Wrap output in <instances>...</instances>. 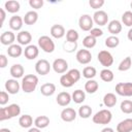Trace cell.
Here are the masks:
<instances>
[{"instance_id":"6da1fadb","label":"cell","mask_w":132,"mask_h":132,"mask_svg":"<svg viewBox=\"0 0 132 132\" xmlns=\"http://www.w3.org/2000/svg\"><path fill=\"white\" fill-rule=\"evenodd\" d=\"M21 113V107L19 104L12 103L6 107H1L0 108V121H5L12 119L14 117L20 116Z\"/></svg>"},{"instance_id":"ba28073f","label":"cell","mask_w":132,"mask_h":132,"mask_svg":"<svg viewBox=\"0 0 132 132\" xmlns=\"http://www.w3.org/2000/svg\"><path fill=\"white\" fill-rule=\"evenodd\" d=\"M51 64L45 59H40L35 64V71L40 75H46L51 71Z\"/></svg>"},{"instance_id":"83f0119b","label":"cell","mask_w":132,"mask_h":132,"mask_svg":"<svg viewBox=\"0 0 132 132\" xmlns=\"http://www.w3.org/2000/svg\"><path fill=\"white\" fill-rule=\"evenodd\" d=\"M117 96L113 93H107L103 97V104L106 107H112L117 103Z\"/></svg>"},{"instance_id":"d590c367","label":"cell","mask_w":132,"mask_h":132,"mask_svg":"<svg viewBox=\"0 0 132 132\" xmlns=\"http://www.w3.org/2000/svg\"><path fill=\"white\" fill-rule=\"evenodd\" d=\"M78 32L74 29H69L66 32V41L68 42H76L78 40Z\"/></svg>"},{"instance_id":"bcb514c9","label":"cell","mask_w":132,"mask_h":132,"mask_svg":"<svg viewBox=\"0 0 132 132\" xmlns=\"http://www.w3.org/2000/svg\"><path fill=\"white\" fill-rule=\"evenodd\" d=\"M7 63H8V60H7L6 56L5 55H0V67L5 68L7 66Z\"/></svg>"},{"instance_id":"f35d334b","label":"cell","mask_w":132,"mask_h":132,"mask_svg":"<svg viewBox=\"0 0 132 132\" xmlns=\"http://www.w3.org/2000/svg\"><path fill=\"white\" fill-rule=\"evenodd\" d=\"M120 108L121 110L124 112V113H132V101L131 100H123L121 102V105H120Z\"/></svg>"},{"instance_id":"ee69618b","label":"cell","mask_w":132,"mask_h":132,"mask_svg":"<svg viewBox=\"0 0 132 132\" xmlns=\"http://www.w3.org/2000/svg\"><path fill=\"white\" fill-rule=\"evenodd\" d=\"M9 100V97H8V93L5 92V91H1L0 92V104L1 105H5Z\"/></svg>"},{"instance_id":"2e32d148","label":"cell","mask_w":132,"mask_h":132,"mask_svg":"<svg viewBox=\"0 0 132 132\" xmlns=\"http://www.w3.org/2000/svg\"><path fill=\"white\" fill-rule=\"evenodd\" d=\"M76 118V111L71 107H66L61 111V119L64 122H72Z\"/></svg>"},{"instance_id":"5b68a950","label":"cell","mask_w":132,"mask_h":132,"mask_svg":"<svg viewBox=\"0 0 132 132\" xmlns=\"http://www.w3.org/2000/svg\"><path fill=\"white\" fill-rule=\"evenodd\" d=\"M116 92L120 96H132V82H119L116 85Z\"/></svg>"},{"instance_id":"f6af8a7d","label":"cell","mask_w":132,"mask_h":132,"mask_svg":"<svg viewBox=\"0 0 132 132\" xmlns=\"http://www.w3.org/2000/svg\"><path fill=\"white\" fill-rule=\"evenodd\" d=\"M90 35L95 37V38H97V37H100V36L103 35V31L101 29H99V28H93L90 31Z\"/></svg>"},{"instance_id":"f1b7e54d","label":"cell","mask_w":132,"mask_h":132,"mask_svg":"<svg viewBox=\"0 0 132 132\" xmlns=\"http://www.w3.org/2000/svg\"><path fill=\"white\" fill-rule=\"evenodd\" d=\"M19 124L22 128H30L33 125V119L30 114H23L19 119Z\"/></svg>"},{"instance_id":"8992f818","label":"cell","mask_w":132,"mask_h":132,"mask_svg":"<svg viewBox=\"0 0 132 132\" xmlns=\"http://www.w3.org/2000/svg\"><path fill=\"white\" fill-rule=\"evenodd\" d=\"M93 18L90 14H81L78 20V26L82 31H91L93 29Z\"/></svg>"},{"instance_id":"5bb4252c","label":"cell","mask_w":132,"mask_h":132,"mask_svg":"<svg viewBox=\"0 0 132 132\" xmlns=\"http://www.w3.org/2000/svg\"><path fill=\"white\" fill-rule=\"evenodd\" d=\"M16 40L20 45H29L32 40V35L28 31H20L16 35Z\"/></svg>"},{"instance_id":"4316f807","label":"cell","mask_w":132,"mask_h":132,"mask_svg":"<svg viewBox=\"0 0 132 132\" xmlns=\"http://www.w3.org/2000/svg\"><path fill=\"white\" fill-rule=\"evenodd\" d=\"M20 3L15 0H9V1H6L5 4H4V8L6 9V11L10 12V13H15L20 10Z\"/></svg>"},{"instance_id":"e575fe53","label":"cell","mask_w":132,"mask_h":132,"mask_svg":"<svg viewBox=\"0 0 132 132\" xmlns=\"http://www.w3.org/2000/svg\"><path fill=\"white\" fill-rule=\"evenodd\" d=\"M78 116L81 119H88L92 116V108L89 105H82L78 109Z\"/></svg>"},{"instance_id":"db71d44e","label":"cell","mask_w":132,"mask_h":132,"mask_svg":"<svg viewBox=\"0 0 132 132\" xmlns=\"http://www.w3.org/2000/svg\"><path fill=\"white\" fill-rule=\"evenodd\" d=\"M131 58H132V57H131Z\"/></svg>"},{"instance_id":"9a60e30c","label":"cell","mask_w":132,"mask_h":132,"mask_svg":"<svg viewBox=\"0 0 132 132\" xmlns=\"http://www.w3.org/2000/svg\"><path fill=\"white\" fill-rule=\"evenodd\" d=\"M38 54H39V50L34 44H29L25 47L24 55H25V58L28 59V60H33V59L37 58Z\"/></svg>"},{"instance_id":"816d5d0a","label":"cell","mask_w":132,"mask_h":132,"mask_svg":"<svg viewBox=\"0 0 132 132\" xmlns=\"http://www.w3.org/2000/svg\"><path fill=\"white\" fill-rule=\"evenodd\" d=\"M0 132H11L9 129H7V128H1L0 129Z\"/></svg>"},{"instance_id":"1f68e13d","label":"cell","mask_w":132,"mask_h":132,"mask_svg":"<svg viewBox=\"0 0 132 132\" xmlns=\"http://www.w3.org/2000/svg\"><path fill=\"white\" fill-rule=\"evenodd\" d=\"M71 97H72V100H73L75 103L80 104V103H82V102L85 101V99H86V94H85V92H84L82 90H75V91L72 93Z\"/></svg>"},{"instance_id":"ac0fdd59","label":"cell","mask_w":132,"mask_h":132,"mask_svg":"<svg viewBox=\"0 0 132 132\" xmlns=\"http://www.w3.org/2000/svg\"><path fill=\"white\" fill-rule=\"evenodd\" d=\"M132 131V119H125L117 125V132H131Z\"/></svg>"},{"instance_id":"7a4b0ae2","label":"cell","mask_w":132,"mask_h":132,"mask_svg":"<svg viewBox=\"0 0 132 132\" xmlns=\"http://www.w3.org/2000/svg\"><path fill=\"white\" fill-rule=\"evenodd\" d=\"M38 85V77L34 74H27L22 79V90L25 93H32Z\"/></svg>"},{"instance_id":"e0dca14e","label":"cell","mask_w":132,"mask_h":132,"mask_svg":"<svg viewBox=\"0 0 132 132\" xmlns=\"http://www.w3.org/2000/svg\"><path fill=\"white\" fill-rule=\"evenodd\" d=\"M71 100H72V97L68 92H61V93L58 94V96L56 98V101L60 106L68 105Z\"/></svg>"},{"instance_id":"d6986e66","label":"cell","mask_w":132,"mask_h":132,"mask_svg":"<svg viewBox=\"0 0 132 132\" xmlns=\"http://www.w3.org/2000/svg\"><path fill=\"white\" fill-rule=\"evenodd\" d=\"M65 34H66L65 28H64L62 25L56 24V25H53V26H52V28H51V35H52L54 38L60 39V38H62Z\"/></svg>"},{"instance_id":"f546056e","label":"cell","mask_w":132,"mask_h":132,"mask_svg":"<svg viewBox=\"0 0 132 132\" xmlns=\"http://www.w3.org/2000/svg\"><path fill=\"white\" fill-rule=\"evenodd\" d=\"M99 88V85L96 80L94 79H89L86 84H85V91L89 94H94Z\"/></svg>"},{"instance_id":"60d3db41","label":"cell","mask_w":132,"mask_h":132,"mask_svg":"<svg viewBox=\"0 0 132 132\" xmlns=\"http://www.w3.org/2000/svg\"><path fill=\"white\" fill-rule=\"evenodd\" d=\"M63 46H64L65 52L71 53V52H73V51L76 50V47H77V43H76V42H68V41H66V42L64 43Z\"/></svg>"},{"instance_id":"3957f363","label":"cell","mask_w":132,"mask_h":132,"mask_svg":"<svg viewBox=\"0 0 132 132\" xmlns=\"http://www.w3.org/2000/svg\"><path fill=\"white\" fill-rule=\"evenodd\" d=\"M112 119V113L110 112V110L108 109H101L98 112H96L93 116V122L95 124H99V125H106L109 124L110 121Z\"/></svg>"},{"instance_id":"8fae6325","label":"cell","mask_w":132,"mask_h":132,"mask_svg":"<svg viewBox=\"0 0 132 132\" xmlns=\"http://www.w3.org/2000/svg\"><path fill=\"white\" fill-rule=\"evenodd\" d=\"M76 60L78 63L80 64H89L91 61H92V54L89 50H79L77 53H76Z\"/></svg>"},{"instance_id":"9c48e42d","label":"cell","mask_w":132,"mask_h":132,"mask_svg":"<svg viewBox=\"0 0 132 132\" xmlns=\"http://www.w3.org/2000/svg\"><path fill=\"white\" fill-rule=\"evenodd\" d=\"M52 67H53V69H54V71L56 73L61 74V73H64V72L67 71V69H68V63H67L66 60H64L62 58H58V59H56L53 62Z\"/></svg>"},{"instance_id":"f5cc1de1","label":"cell","mask_w":132,"mask_h":132,"mask_svg":"<svg viewBox=\"0 0 132 132\" xmlns=\"http://www.w3.org/2000/svg\"><path fill=\"white\" fill-rule=\"evenodd\" d=\"M130 5H131V8H132V2H131V4H130Z\"/></svg>"},{"instance_id":"b9f144b4","label":"cell","mask_w":132,"mask_h":132,"mask_svg":"<svg viewBox=\"0 0 132 132\" xmlns=\"http://www.w3.org/2000/svg\"><path fill=\"white\" fill-rule=\"evenodd\" d=\"M89 4L92 8L94 9H99L103 6L104 4V0H90L89 1Z\"/></svg>"},{"instance_id":"4fadbf2b","label":"cell","mask_w":132,"mask_h":132,"mask_svg":"<svg viewBox=\"0 0 132 132\" xmlns=\"http://www.w3.org/2000/svg\"><path fill=\"white\" fill-rule=\"evenodd\" d=\"M15 40V35L13 32L11 31H5L1 34L0 36V42L3 44V45H8L10 46L11 44H13Z\"/></svg>"},{"instance_id":"44dd1931","label":"cell","mask_w":132,"mask_h":132,"mask_svg":"<svg viewBox=\"0 0 132 132\" xmlns=\"http://www.w3.org/2000/svg\"><path fill=\"white\" fill-rule=\"evenodd\" d=\"M107 29H108V32L112 35H117L119 34L121 31H122V24L120 21L118 20H112L108 23V26H107Z\"/></svg>"},{"instance_id":"f907efd6","label":"cell","mask_w":132,"mask_h":132,"mask_svg":"<svg viewBox=\"0 0 132 132\" xmlns=\"http://www.w3.org/2000/svg\"><path fill=\"white\" fill-rule=\"evenodd\" d=\"M127 37H128V39H129L130 41H132V28L128 31V33H127Z\"/></svg>"},{"instance_id":"ffe728a7","label":"cell","mask_w":132,"mask_h":132,"mask_svg":"<svg viewBox=\"0 0 132 132\" xmlns=\"http://www.w3.org/2000/svg\"><path fill=\"white\" fill-rule=\"evenodd\" d=\"M23 23H24V20L20 15H12L9 20V27L11 30L19 31L23 27Z\"/></svg>"},{"instance_id":"d6a6232c","label":"cell","mask_w":132,"mask_h":132,"mask_svg":"<svg viewBox=\"0 0 132 132\" xmlns=\"http://www.w3.org/2000/svg\"><path fill=\"white\" fill-rule=\"evenodd\" d=\"M96 74H97L96 68L92 67V66H87L82 70V76L87 79H93L96 76Z\"/></svg>"},{"instance_id":"7dc6e473","label":"cell","mask_w":132,"mask_h":132,"mask_svg":"<svg viewBox=\"0 0 132 132\" xmlns=\"http://www.w3.org/2000/svg\"><path fill=\"white\" fill-rule=\"evenodd\" d=\"M0 13H1V26H0V27H2V24H3L4 20H5L6 13H5V10H4L3 8H0Z\"/></svg>"},{"instance_id":"cb8c5ba5","label":"cell","mask_w":132,"mask_h":132,"mask_svg":"<svg viewBox=\"0 0 132 132\" xmlns=\"http://www.w3.org/2000/svg\"><path fill=\"white\" fill-rule=\"evenodd\" d=\"M7 54L11 58H18L23 54V48L20 44H11L7 48Z\"/></svg>"},{"instance_id":"603a6c76","label":"cell","mask_w":132,"mask_h":132,"mask_svg":"<svg viewBox=\"0 0 132 132\" xmlns=\"http://www.w3.org/2000/svg\"><path fill=\"white\" fill-rule=\"evenodd\" d=\"M23 20L26 25H34L38 20V13L35 10H30L25 14Z\"/></svg>"},{"instance_id":"7bdbcfd3","label":"cell","mask_w":132,"mask_h":132,"mask_svg":"<svg viewBox=\"0 0 132 132\" xmlns=\"http://www.w3.org/2000/svg\"><path fill=\"white\" fill-rule=\"evenodd\" d=\"M29 5L34 9H39L43 6V0H30Z\"/></svg>"},{"instance_id":"4dcf8cb0","label":"cell","mask_w":132,"mask_h":132,"mask_svg":"<svg viewBox=\"0 0 132 132\" xmlns=\"http://www.w3.org/2000/svg\"><path fill=\"white\" fill-rule=\"evenodd\" d=\"M113 77H114L113 72H112L110 69H108V68L102 69V70L100 71V78H101L103 81H105V82H110V81H112V80H113Z\"/></svg>"},{"instance_id":"7c38bea8","label":"cell","mask_w":132,"mask_h":132,"mask_svg":"<svg viewBox=\"0 0 132 132\" xmlns=\"http://www.w3.org/2000/svg\"><path fill=\"white\" fill-rule=\"evenodd\" d=\"M20 84L15 78H11V79H7L5 81V90L7 91L8 94H18L20 91Z\"/></svg>"},{"instance_id":"277c9868","label":"cell","mask_w":132,"mask_h":132,"mask_svg":"<svg viewBox=\"0 0 132 132\" xmlns=\"http://www.w3.org/2000/svg\"><path fill=\"white\" fill-rule=\"evenodd\" d=\"M38 46L45 53H53L55 51V43L50 36L42 35L38 38Z\"/></svg>"},{"instance_id":"30bf717a","label":"cell","mask_w":132,"mask_h":132,"mask_svg":"<svg viewBox=\"0 0 132 132\" xmlns=\"http://www.w3.org/2000/svg\"><path fill=\"white\" fill-rule=\"evenodd\" d=\"M93 21L96 25L105 26L108 22V14L104 10H96L93 14Z\"/></svg>"},{"instance_id":"836d02e7","label":"cell","mask_w":132,"mask_h":132,"mask_svg":"<svg viewBox=\"0 0 132 132\" xmlns=\"http://www.w3.org/2000/svg\"><path fill=\"white\" fill-rule=\"evenodd\" d=\"M131 65H132V58L128 56L124 60H122V62L118 66V69L120 71H127L131 68Z\"/></svg>"},{"instance_id":"484cf974","label":"cell","mask_w":132,"mask_h":132,"mask_svg":"<svg viewBox=\"0 0 132 132\" xmlns=\"http://www.w3.org/2000/svg\"><path fill=\"white\" fill-rule=\"evenodd\" d=\"M34 125H35V127H37L39 129L46 128L50 125V118L46 116H38L34 120Z\"/></svg>"},{"instance_id":"c3c4849f","label":"cell","mask_w":132,"mask_h":132,"mask_svg":"<svg viewBox=\"0 0 132 132\" xmlns=\"http://www.w3.org/2000/svg\"><path fill=\"white\" fill-rule=\"evenodd\" d=\"M28 132H41V131H40L39 128H37V127H33V128H30V129L28 130Z\"/></svg>"},{"instance_id":"52a82bcc","label":"cell","mask_w":132,"mask_h":132,"mask_svg":"<svg viewBox=\"0 0 132 132\" xmlns=\"http://www.w3.org/2000/svg\"><path fill=\"white\" fill-rule=\"evenodd\" d=\"M98 61L102 66L108 68L113 63V57L108 51H100L98 54Z\"/></svg>"},{"instance_id":"ab89813d","label":"cell","mask_w":132,"mask_h":132,"mask_svg":"<svg viewBox=\"0 0 132 132\" xmlns=\"http://www.w3.org/2000/svg\"><path fill=\"white\" fill-rule=\"evenodd\" d=\"M122 22L127 27H132V11L127 10L122 15Z\"/></svg>"},{"instance_id":"681fc988","label":"cell","mask_w":132,"mask_h":132,"mask_svg":"<svg viewBox=\"0 0 132 132\" xmlns=\"http://www.w3.org/2000/svg\"><path fill=\"white\" fill-rule=\"evenodd\" d=\"M101 132H114V131H113V129H112V128H109V127H106V128H104V129H102V130H101Z\"/></svg>"},{"instance_id":"d4e9b609","label":"cell","mask_w":132,"mask_h":132,"mask_svg":"<svg viewBox=\"0 0 132 132\" xmlns=\"http://www.w3.org/2000/svg\"><path fill=\"white\" fill-rule=\"evenodd\" d=\"M40 92L43 96H52L56 92V86L52 82H46L43 84L40 87Z\"/></svg>"},{"instance_id":"7402d4cb","label":"cell","mask_w":132,"mask_h":132,"mask_svg":"<svg viewBox=\"0 0 132 132\" xmlns=\"http://www.w3.org/2000/svg\"><path fill=\"white\" fill-rule=\"evenodd\" d=\"M9 72H10V75H11L13 78L18 79V78H20V77H23L25 70H24V67H23L21 64H13V65L10 67Z\"/></svg>"},{"instance_id":"8d00e7d4","label":"cell","mask_w":132,"mask_h":132,"mask_svg":"<svg viewBox=\"0 0 132 132\" xmlns=\"http://www.w3.org/2000/svg\"><path fill=\"white\" fill-rule=\"evenodd\" d=\"M120 44V39L114 36V35H111V36H108L106 39H105V45L109 48H113V47H117L118 45Z\"/></svg>"},{"instance_id":"74e56055","label":"cell","mask_w":132,"mask_h":132,"mask_svg":"<svg viewBox=\"0 0 132 132\" xmlns=\"http://www.w3.org/2000/svg\"><path fill=\"white\" fill-rule=\"evenodd\" d=\"M97 43V40L95 37L91 36V35H88L86 36L84 39H82V45L86 47V48H92L96 45Z\"/></svg>"}]
</instances>
